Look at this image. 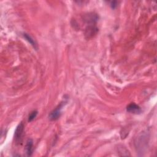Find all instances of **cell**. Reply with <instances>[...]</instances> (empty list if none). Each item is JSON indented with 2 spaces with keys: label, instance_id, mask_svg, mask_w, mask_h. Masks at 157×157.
I'll return each instance as SVG.
<instances>
[{
  "label": "cell",
  "instance_id": "cell-1",
  "mask_svg": "<svg viewBox=\"0 0 157 157\" xmlns=\"http://www.w3.org/2000/svg\"><path fill=\"white\" fill-rule=\"evenodd\" d=\"M23 131H24V125L23 123L21 122L17 126L16 130L15 131L14 137L16 141L19 142L21 140L23 134Z\"/></svg>",
  "mask_w": 157,
  "mask_h": 157
},
{
  "label": "cell",
  "instance_id": "cell-2",
  "mask_svg": "<svg viewBox=\"0 0 157 157\" xmlns=\"http://www.w3.org/2000/svg\"><path fill=\"white\" fill-rule=\"evenodd\" d=\"M62 105L61 104L58 108L53 110L49 115V119L50 120H56L61 115V109H62Z\"/></svg>",
  "mask_w": 157,
  "mask_h": 157
},
{
  "label": "cell",
  "instance_id": "cell-3",
  "mask_svg": "<svg viewBox=\"0 0 157 157\" xmlns=\"http://www.w3.org/2000/svg\"><path fill=\"white\" fill-rule=\"evenodd\" d=\"M126 110H127L128 112L135 114H139L142 111L139 106L136 105L134 103H131L130 105H128L127 106V108H126Z\"/></svg>",
  "mask_w": 157,
  "mask_h": 157
},
{
  "label": "cell",
  "instance_id": "cell-4",
  "mask_svg": "<svg viewBox=\"0 0 157 157\" xmlns=\"http://www.w3.org/2000/svg\"><path fill=\"white\" fill-rule=\"evenodd\" d=\"M98 31V29L93 27V26H90L87 27L85 31V36H88V38H92L93 36V35L97 33Z\"/></svg>",
  "mask_w": 157,
  "mask_h": 157
},
{
  "label": "cell",
  "instance_id": "cell-5",
  "mask_svg": "<svg viewBox=\"0 0 157 157\" xmlns=\"http://www.w3.org/2000/svg\"><path fill=\"white\" fill-rule=\"evenodd\" d=\"M33 142L31 139H29L26 144V153L28 156H31L33 154Z\"/></svg>",
  "mask_w": 157,
  "mask_h": 157
},
{
  "label": "cell",
  "instance_id": "cell-6",
  "mask_svg": "<svg viewBox=\"0 0 157 157\" xmlns=\"http://www.w3.org/2000/svg\"><path fill=\"white\" fill-rule=\"evenodd\" d=\"M23 36H24V38H25V39H26V40H27L28 41L33 45V46L34 47V48L37 49L36 43H35V42L34 41V40H33L31 37H30L28 34H26V33H25L24 35H23Z\"/></svg>",
  "mask_w": 157,
  "mask_h": 157
},
{
  "label": "cell",
  "instance_id": "cell-7",
  "mask_svg": "<svg viewBox=\"0 0 157 157\" xmlns=\"http://www.w3.org/2000/svg\"><path fill=\"white\" fill-rule=\"evenodd\" d=\"M38 115V111L36 110H34L33 112L29 114V118H28V121H32L36 117V116Z\"/></svg>",
  "mask_w": 157,
  "mask_h": 157
},
{
  "label": "cell",
  "instance_id": "cell-8",
  "mask_svg": "<svg viewBox=\"0 0 157 157\" xmlns=\"http://www.w3.org/2000/svg\"><path fill=\"white\" fill-rule=\"evenodd\" d=\"M117 2H116V1H112V2H111V6H112V8L113 9L115 8L116 6H117Z\"/></svg>",
  "mask_w": 157,
  "mask_h": 157
}]
</instances>
